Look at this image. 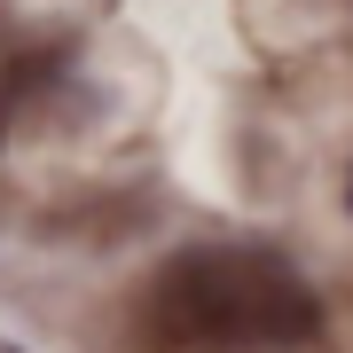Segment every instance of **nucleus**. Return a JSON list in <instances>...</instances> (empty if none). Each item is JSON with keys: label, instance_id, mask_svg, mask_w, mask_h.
I'll list each match as a JSON object with an SVG mask.
<instances>
[{"label": "nucleus", "instance_id": "nucleus-1", "mask_svg": "<svg viewBox=\"0 0 353 353\" xmlns=\"http://www.w3.org/2000/svg\"><path fill=\"white\" fill-rule=\"evenodd\" d=\"M141 338L150 353H290L322 338V299L283 252L196 243L150 275Z\"/></svg>", "mask_w": 353, "mask_h": 353}, {"label": "nucleus", "instance_id": "nucleus-3", "mask_svg": "<svg viewBox=\"0 0 353 353\" xmlns=\"http://www.w3.org/2000/svg\"><path fill=\"white\" fill-rule=\"evenodd\" d=\"M0 353H24V345H8V338H0Z\"/></svg>", "mask_w": 353, "mask_h": 353}, {"label": "nucleus", "instance_id": "nucleus-2", "mask_svg": "<svg viewBox=\"0 0 353 353\" xmlns=\"http://www.w3.org/2000/svg\"><path fill=\"white\" fill-rule=\"evenodd\" d=\"M55 71H63V48H32V55H16V63L0 71V134H8V118L24 110V102L48 87Z\"/></svg>", "mask_w": 353, "mask_h": 353}, {"label": "nucleus", "instance_id": "nucleus-4", "mask_svg": "<svg viewBox=\"0 0 353 353\" xmlns=\"http://www.w3.org/2000/svg\"><path fill=\"white\" fill-rule=\"evenodd\" d=\"M345 204H353V181H345Z\"/></svg>", "mask_w": 353, "mask_h": 353}]
</instances>
